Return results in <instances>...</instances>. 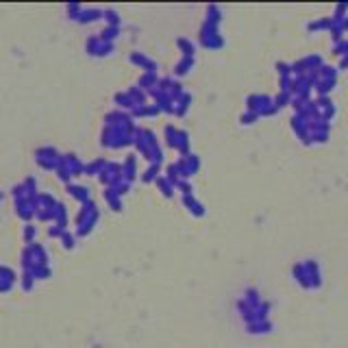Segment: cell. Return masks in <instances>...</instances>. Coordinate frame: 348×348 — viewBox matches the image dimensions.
Instances as JSON below:
<instances>
[{
  "mask_svg": "<svg viewBox=\"0 0 348 348\" xmlns=\"http://www.w3.org/2000/svg\"><path fill=\"white\" fill-rule=\"evenodd\" d=\"M235 307L239 311V318H242L246 324L268 320V313H270V303H266V300L259 296L257 290H246L244 296L237 300Z\"/></svg>",
  "mask_w": 348,
  "mask_h": 348,
  "instance_id": "obj_1",
  "label": "cell"
},
{
  "mask_svg": "<svg viewBox=\"0 0 348 348\" xmlns=\"http://www.w3.org/2000/svg\"><path fill=\"white\" fill-rule=\"evenodd\" d=\"M220 20H222V13L215 5H209L207 7V18L200 26V44L205 48H211V50H218L224 46V40L220 35Z\"/></svg>",
  "mask_w": 348,
  "mask_h": 348,
  "instance_id": "obj_2",
  "label": "cell"
},
{
  "mask_svg": "<svg viewBox=\"0 0 348 348\" xmlns=\"http://www.w3.org/2000/svg\"><path fill=\"white\" fill-rule=\"evenodd\" d=\"M292 274L303 290H320L322 288V272H320V266L315 259L298 261V264L292 268Z\"/></svg>",
  "mask_w": 348,
  "mask_h": 348,
  "instance_id": "obj_3",
  "label": "cell"
},
{
  "mask_svg": "<svg viewBox=\"0 0 348 348\" xmlns=\"http://www.w3.org/2000/svg\"><path fill=\"white\" fill-rule=\"evenodd\" d=\"M246 109L250 113L261 115H274L278 111V107L274 105V98H270L266 94H250L248 100H246Z\"/></svg>",
  "mask_w": 348,
  "mask_h": 348,
  "instance_id": "obj_4",
  "label": "cell"
},
{
  "mask_svg": "<svg viewBox=\"0 0 348 348\" xmlns=\"http://www.w3.org/2000/svg\"><path fill=\"white\" fill-rule=\"evenodd\" d=\"M335 85H337V68L322 66L318 70V79H315V83H313V89L318 91L320 96H329Z\"/></svg>",
  "mask_w": 348,
  "mask_h": 348,
  "instance_id": "obj_5",
  "label": "cell"
},
{
  "mask_svg": "<svg viewBox=\"0 0 348 348\" xmlns=\"http://www.w3.org/2000/svg\"><path fill=\"white\" fill-rule=\"evenodd\" d=\"M166 139H168V146L179 150L183 157L189 154V135L185 131H179L174 126H166Z\"/></svg>",
  "mask_w": 348,
  "mask_h": 348,
  "instance_id": "obj_6",
  "label": "cell"
},
{
  "mask_svg": "<svg viewBox=\"0 0 348 348\" xmlns=\"http://www.w3.org/2000/svg\"><path fill=\"white\" fill-rule=\"evenodd\" d=\"M176 168H179V174L181 179H189V176H194L198 172L200 168V159L196 157V154H185V157H181L179 161H176Z\"/></svg>",
  "mask_w": 348,
  "mask_h": 348,
  "instance_id": "obj_7",
  "label": "cell"
},
{
  "mask_svg": "<svg viewBox=\"0 0 348 348\" xmlns=\"http://www.w3.org/2000/svg\"><path fill=\"white\" fill-rule=\"evenodd\" d=\"M292 129H294V133H296V137L303 144H311V131H309V122L305 118L294 115L292 118Z\"/></svg>",
  "mask_w": 348,
  "mask_h": 348,
  "instance_id": "obj_8",
  "label": "cell"
},
{
  "mask_svg": "<svg viewBox=\"0 0 348 348\" xmlns=\"http://www.w3.org/2000/svg\"><path fill=\"white\" fill-rule=\"evenodd\" d=\"M315 107H318V118L322 122H331V118L335 115V105L329 96H320L315 100Z\"/></svg>",
  "mask_w": 348,
  "mask_h": 348,
  "instance_id": "obj_9",
  "label": "cell"
},
{
  "mask_svg": "<svg viewBox=\"0 0 348 348\" xmlns=\"http://www.w3.org/2000/svg\"><path fill=\"white\" fill-rule=\"evenodd\" d=\"M183 205H185V209H189V213L192 215H205V205L200 203V200H196L194 198V194H189V196H183Z\"/></svg>",
  "mask_w": 348,
  "mask_h": 348,
  "instance_id": "obj_10",
  "label": "cell"
},
{
  "mask_svg": "<svg viewBox=\"0 0 348 348\" xmlns=\"http://www.w3.org/2000/svg\"><path fill=\"white\" fill-rule=\"evenodd\" d=\"M246 331L250 335H264L272 331V322L270 320H261V322H252V324H246Z\"/></svg>",
  "mask_w": 348,
  "mask_h": 348,
  "instance_id": "obj_11",
  "label": "cell"
},
{
  "mask_svg": "<svg viewBox=\"0 0 348 348\" xmlns=\"http://www.w3.org/2000/svg\"><path fill=\"white\" fill-rule=\"evenodd\" d=\"M15 281V274L11 272V270H7V268H0V292H7L13 285Z\"/></svg>",
  "mask_w": 348,
  "mask_h": 348,
  "instance_id": "obj_12",
  "label": "cell"
},
{
  "mask_svg": "<svg viewBox=\"0 0 348 348\" xmlns=\"http://www.w3.org/2000/svg\"><path fill=\"white\" fill-rule=\"evenodd\" d=\"M66 164H68L70 168H72V172H74V174H79V172H81V170H83V168H81V164H79V161H76V159L72 157V154H68V157H66ZM59 172H61V174H59V176H61V179H68V170H64V168H59Z\"/></svg>",
  "mask_w": 348,
  "mask_h": 348,
  "instance_id": "obj_13",
  "label": "cell"
},
{
  "mask_svg": "<svg viewBox=\"0 0 348 348\" xmlns=\"http://www.w3.org/2000/svg\"><path fill=\"white\" fill-rule=\"evenodd\" d=\"M194 64H196V61H194V57H183V61H181V64L174 68L176 76H185V74H187L192 68H194Z\"/></svg>",
  "mask_w": 348,
  "mask_h": 348,
  "instance_id": "obj_14",
  "label": "cell"
},
{
  "mask_svg": "<svg viewBox=\"0 0 348 348\" xmlns=\"http://www.w3.org/2000/svg\"><path fill=\"white\" fill-rule=\"evenodd\" d=\"M131 61H135V64H139V66H144L146 70H148V72H154V70H157V64H154L152 59H148V57H144V55H131Z\"/></svg>",
  "mask_w": 348,
  "mask_h": 348,
  "instance_id": "obj_15",
  "label": "cell"
},
{
  "mask_svg": "<svg viewBox=\"0 0 348 348\" xmlns=\"http://www.w3.org/2000/svg\"><path fill=\"white\" fill-rule=\"evenodd\" d=\"M331 26H333V20L331 18H322V20H315L311 24H307L309 30H331Z\"/></svg>",
  "mask_w": 348,
  "mask_h": 348,
  "instance_id": "obj_16",
  "label": "cell"
},
{
  "mask_svg": "<svg viewBox=\"0 0 348 348\" xmlns=\"http://www.w3.org/2000/svg\"><path fill=\"white\" fill-rule=\"evenodd\" d=\"M176 44H179V48L183 50V57H194V44H192L189 40L181 37V40L176 42Z\"/></svg>",
  "mask_w": 348,
  "mask_h": 348,
  "instance_id": "obj_17",
  "label": "cell"
},
{
  "mask_svg": "<svg viewBox=\"0 0 348 348\" xmlns=\"http://www.w3.org/2000/svg\"><path fill=\"white\" fill-rule=\"evenodd\" d=\"M333 55L335 57H348V40H342V42H337L335 46H333Z\"/></svg>",
  "mask_w": 348,
  "mask_h": 348,
  "instance_id": "obj_18",
  "label": "cell"
},
{
  "mask_svg": "<svg viewBox=\"0 0 348 348\" xmlns=\"http://www.w3.org/2000/svg\"><path fill=\"white\" fill-rule=\"evenodd\" d=\"M159 187H161V192H164V196H172L174 194V183L172 181H168L166 179V176H161V179H159Z\"/></svg>",
  "mask_w": 348,
  "mask_h": 348,
  "instance_id": "obj_19",
  "label": "cell"
},
{
  "mask_svg": "<svg viewBox=\"0 0 348 348\" xmlns=\"http://www.w3.org/2000/svg\"><path fill=\"white\" fill-rule=\"evenodd\" d=\"M274 105L278 107V109H283V107L292 105V94H283V91H278V96L274 98Z\"/></svg>",
  "mask_w": 348,
  "mask_h": 348,
  "instance_id": "obj_20",
  "label": "cell"
},
{
  "mask_svg": "<svg viewBox=\"0 0 348 348\" xmlns=\"http://www.w3.org/2000/svg\"><path fill=\"white\" fill-rule=\"evenodd\" d=\"M276 70H278V76H281V79H283V76H294L290 64H281V61H278V64H276Z\"/></svg>",
  "mask_w": 348,
  "mask_h": 348,
  "instance_id": "obj_21",
  "label": "cell"
},
{
  "mask_svg": "<svg viewBox=\"0 0 348 348\" xmlns=\"http://www.w3.org/2000/svg\"><path fill=\"white\" fill-rule=\"evenodd\" d=\"M259 120V115L257 113H250V111H246L242 115V124H252V122H257Z\"/></svg>",
  "mask_w": 348,
  "mask_h": 348,
  "instance_id": "obj_22",
  "label": "cell"
},
{
  "mask_svg": "<svg viewBox=\"0 0 348 348\" xmlns=\"http://www.w3.org/2000/svg\"><path fill=\"white\" fill-rule=\"evenodd\" d=\"M157 170H159V166L157 164H152L148 170H146V174H144V181H152L154 176H157Z\"/></svg>",
  "mask_w": 348,
  "mask_h": 348,
  "instance_id": "obj_23",
  "label": "cell"
},
{
  "mask_svg": "<svg viewBox=\"0 0 348 348\" xmlns=\"http://www.w3.org/2000/svg\"><path fill=\"white\" fill-rule=\"evenodd\" d=\"M70 192L76 196V198H83V200H87V189L85 187H70Z\"/></svg>",
  "mask_w": 348,
  "mask_h": 348,
  "instance_id": "obj_24",
  "label": "cell"
},
{
  "mask_svg": "<svg viewBox=\"0 0 348 348\" xmlns=\"http://www.w3.org/2000/svg\"><path fill=\"white\" fill-rule=\"evenodd\" d=\"M348 68V57H342V59H339V68L337 70H346Z\"/></svg>",
  "mask_w": 348,
  "mask_h": 348,
  "instance_id": "obj_25",
  "label": "cell"
},
{
  "mask_svg": "<svg viewBox=\"0 0 348 348\" xmlns=\"http://www.w3.org/2000/svg\"><path fill=\"white\" fill-rule=\"evenodd\" d=\"M348 30V15H346V20H344V33Z\"/></svg>",
  "mask_w": 348,
  "mask_h": 348,
  "instance_id": "obj_26",
  "label": "cell"
}]
</instances>
